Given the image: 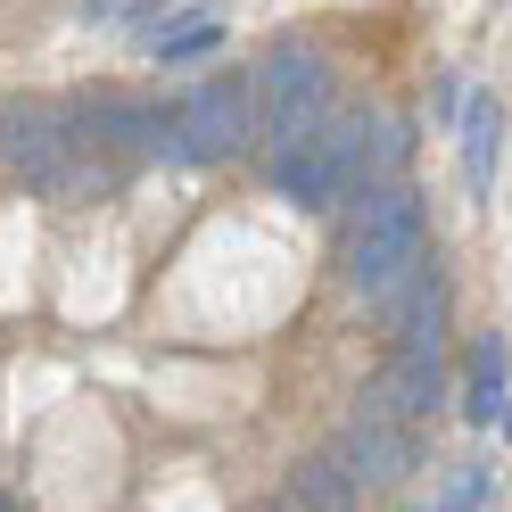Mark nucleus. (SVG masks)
Instances as JSON below:
<instances>
[{
    "instance_id": "obj_3",
    "label": "nucleus",
    "mask_w": 512,
    "mask_h": 512,
    "mask_svg": "<svg viewBox=\"0 0 512 512\" xmlns=\"http://www.w3.org/2000/svg\"><path fill=\"white\" fill-rule=\"evenodd\" d=\"M331 100V67L314 50H273L248 83V133H273V141H298L306 124H323Z\"/></svg>"
},
{
    "instance_id": "obj_2",
    "label": "nucleus",
    "mask_w": 512,
    "mask_h": 512,
    "mask_svg": "<svg viewBox=\"0 0 512 512\" xmlns=\"http://www.w3.org/2000/svg\"><path fill=\"white\" fill-rule=\"evenodd\" d=\"M356 174H364V124H306L273 157V190L298 207H339L356 190Z\"/></svg>"
},
{
    "instance_id": "obj_9",
    "label": "nucleus",
    "mask_w": 512,
    "mask_h": 512,
    "mask_svg": "<svg viewBox=\"0 0 512 512\" xmlns=\"http://www.w3.org/2000/svg\"><path fill=\"white\" fill-rule=\"evenodd\" d=\"M215 42H223V25H215V17H182V25H166V34H157L166 67H182V58H207Z\"/></svg>"
},
{
    "instance_id": "obj_7",
    "label": "nucleus",
    "mask_w": 512,
    "mask_h": 512,
    "mask_svg": "<svg viewBox=\"0 0 512 512\" xmlns=\"http://www.w3.org/2000/svg\"><path fill=\"white\" fill-rule=\"evenodd\" d=\"M496 157H504V100H471V116H463V174H471L479 199L496 190Z\"/></svg>"
},
{
    "instance_id": "obj_8",
    "label": "nucleus",
    "mask_w": 512,
    "mask_h": 512,
    "mask_svg": "<svg viewBox=\"0 0 512 512\" xmlns=\"http://www.w3.org/2000/svg\"><path fill=\"white\" fill-rule=\"evenodd\" d=\"M347 496H356V479L339 471V455L298 463V488H290V504H298V512H347Z\"/></svg>"
},
{
    "instance_id": "obj_10",
    "label": "nucleus",
    "mask_w": 512,
    "mask_h": 512,
    "mask_svg": "<svg viewBox=\"0 0 512 512\" xmlns=\"http://www.w3.org/2000/svg\"><path fill=\"white\" fill-rule=\"evenodd\" d=\"M265 512H298V504H265Z\"/></svg>"
},
{
    "instance_id": "obj_6",
    "label": "nucleus",
    "mask_w": 512,
    "mask_h": 512,
    "mask_svg": "<svg viewBox=\"0 0 512 512\" xmlns=\"http://www.w3.org/2000/svg\"><path fill=\"white\" fill-rule=\"evenodd\" d=\"M471 430H504V331L471 339V389H463Z\"/></svg>"
},
{
    "instance_id": "obj_4",
    "label": "nucleus",
    "mask_w": 512,
    "mask_h": 512,
    "mask_svg": "<svg viewBox=\"0 0 512 512\" xmlns=\"http://www.w3.org/2000/svg\"><path fill=\"white\" fill-rule=\"evenodd\" d=\"M166 141H174V157H190V166H207V157H232V149L248 141V83H240V75L199 83V91L174 108Z\"/></svg>"
},
{
    "instance_id": "obj_5",
    "label": "nucleus",
    "mask_w": 512,
    "mask_h": 512,
    "mask_svg": "<svg viewBox=\"0 0 512 512\" xmlns=\"http://www.w3.org/2000/svg\"><path fill=\"white\" fill-rule=\"evenodd\" d=\"M339 471L356 479V488H397V479L413 471V430H405L380 397H364V413H356L347 438H339Z\"/></svg>"
},
{
    "instance_id": "obj_1",
    "label": "nucleus",
    "mask_w": 512,
    "mask_h": 512,
    "mask_svg": "<svg viewBox=\"0 0 512 512\" xmlns=\"http://www.w3.org/2000/svg\"><path fill=\"white\" fill-rule=\"evenodd\" d=\"M413 265H422V199L413 190H372L364 199V223H356V240H347V281H356L364 298H397Z\"/></svg>"
}]
</instances>
